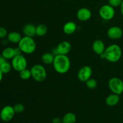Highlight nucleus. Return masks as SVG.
<instances>
[{"mask_svg": "<svg viewBox=\"0 0 123 123\" xmlns=\"http://www.w3.org/2000/svg\"><path fill=\"white\" fill-rule=\"evenodd\" d=\"M54 68L59 74H65L70 68V60L69 58L65 55H55L52 63Z\"/></svg>", "mask_w": 123, "mask_h": 123, "instance_id": "nucleus-1", "label": "nucleus"}, {"mask_svg": "<svg viewBox=\"0 0 123 123\" xmlns=\"http://www.w3.org/2000/svg\"><path fill=\"white\" fill-rule=\"evenodd\" d=\"M104 54L106 60L110 62H117L122 56V49L118 44H111L106 48Z\"/></svg>", "mask_w": 123, "mask_h": 123, "instance_id": "nucleus-2", "label": "nucleus"}, {"mask_svg": "<svg viewBox=\"0 0 123 123\" xmlns=\"http://www.w3.org/2000/svg\"><path fill=\"white\" fill-rule=\"evenodd\" d=\"M18 47L24 54H31L36 50V43L32 37L25 36L18 43Z\"/></svg>", "mask_w": 123, "mask_h": 123, "instance_id": "nucleus-3", "label": "nucleus"}, {"mask_svg": "<svg viewBox=\"0 0 123 123\" xmlns=\"http://www.w3.org/2000/svg\"><path fill=\"white\" fill-rule=\"evenodd\" d=\"M32 78L38 82H43L47 78V72L45 68L41 64H36L31 67Z\"/></svg>", "mask_w": 123, "mask_h": 123, "instance_id": "nucleus-4", "label": "nucleus"}, {"mask_svg": "<svg viewBox=\"0 0 123 123\" xmlns=\"http://www.w3.org/2000/svg\"><path fill=\"white\" fill-rule=\"evenodd\" d=\"M108 86L112 93L121 95L123 92V81L117 77H113L109 79Z\"/></svg>", "mask_w": 123, "mask_h": 123, "instance_id": "nucleus-5", "label": "nucleus"}, {"mask_svg": "<svg viewBox=\"0 0 123 123\" xmlns=\"http://www.w3.org/2000/svg\"><path fill=\"white\" fill-rule=\"evenodd\" d=\"M12 68L18 72L23 70L27 67V60L22 55H16L12 60Z\"/></svg>", "mask_w": 123, "mask_h": 123, "instance_id": "nucleus-6", "label": "nucleus"}, {"mask_svg": "<svg viewBox=\"0 0 123 123\" xmlns=\"http://www.w3.org/2000/svg\"><path fill=\"white\" fill-rule=\"evenodd\" d=\"M98 13L103 20H109L112 19L115 16V11L114 7L109 4H105L100 7Z\"/></svg>", "mask_w": 123, "mask_h": 123, "instance_id": "nucleus-7", "label": "nucleus"}, {"mask_svg": "<svg viewBox=\"0 0 123 123\" xmlns=\"http://www.w3.org/2000/svg\"><path fill=\"white\" fill-rule=\"evenodd\" d=\"M15 111L13 106L7 105L3 107L0 112V118L4 122H8L14 117Z\"/></svg>", "mask_w": 123, "mask_h": 123, "instance_id": "nucleus-8", "label": "nucleus"}, {"mask_svg": "<svg viewBox=\"0 0 123 123\" xmlns=\"http://www.w3.org/2000/svg\"><path fill=\"white\" fill-rule=\"evenodd\" d=\"M92 68L89 66H84L79 69L78 73V78L80 81L85 82L92 76Z\"/></svg>", "mask_w": 123, "mask_h": 123, "instance_id": "nucleus-9", "label": "nucleus"}, {"mask_svg": "<svg viewBox=\"0 0 123 123\" xmlns=\"http://www.w3.org/2000/svg\"><path fill=\"white\" fill-rule=\"evenodd\" d=\"M123 30L117 26H113L109 28L107 32L108 37L112 40H118L122 37Z\"/></svg>", "mask_w": 123, "mask_h": 123, "instance_id": "nucleus-10", "label": "nucleus"}, {"mask_svg": "<svg viewBox=\"0 0 123 123\" xmlns=\"http://www.w3.org/2000/svg\"><path fill=\"white\" fill-rule=\"evenodd\" d=\"M56 52L60 55H67L72 50V45L68 41H62L58 44L56 48Z\"/></svg>", "mask_w": 123, "mask_h": 123, "instance_id": "nucleus-11", "label": "nucleus"}, {"mask_svg": "<svg viewBox=\"0 0 123 123\" xmlns=\"http://www.w3.org/2000/svg\"><path fill=\"white\" fill-rule=\"evenodd\" d=\"M76 16L79 20L85 22L91 19L92 13L89 8L82 7L78 10L76 13Z\"/></svg>", "mask_w": 123, "mask_h": 123, "instance_id": "nucleus-12", "label": "nucleus"}, {"mask_svg": "<svg viewBox=\"0 0 123 123\" xmlns=\"http://www.w3.org/2000/svg\"><path fill=\"white\" fill-rule=\"evenodd\" d=\"M92 50L97 55H101L105 52L106 49L105 44L103 41L100 40H96L92 43Z\"/></svg>", "mask_w": 123, "mask_h": 123, "instance_id": "nucleus-13", "label": "nucleus"}, {"mask_svg": "<svg viewBox=\"0 0 123 123\" xmlns=\"http://www.w3.org/2000/svg\"><path fill=\"white\" fill-rule=\"evenodd\" d=\"M120 100V95L112 93L111 94H109L106 97L105 100V102L107 105L109 106L112 107L116 106L119 103Z\"/></svg>", "mask_w": 123, "mask_h": 123, "instance_id": "nucleus-14", "label": "nucleus"}, {"mask_svg": "<svg viewBox=\"0 0 123 123\" xmlns=\"http://www.w3.org/2000/svg\"><path fill=\"white\" fill-rule=\"evenodd\" d=\"M77 30V25L75 22L69 21L66 22L63 26V31L66 34H73Z\"/></svg>", "mask_w": 123, "mask_h": 123, "instance_id": "nucleus-15", "label": "nucleus"}, {"mask_svg": "<svg viewBox=\"0 0 123 123\" xmlns=\"http://www.w3.org/2000/svg\"><path fill=\"white\" fill-rule=\"evenodd\" d=\"M23 32L25 36L33 37L36 36V26L33 24H26L23 28Z\"/></svg>", "mask_w": 123, "mask_h": 123, "instance_id": "nucleus-16", "label": "nucleus"}, {"mask_svg": "<svg viewBox=\"0 0 123 123\" xmlns=\"http://www.w3.org/2000/svg\"><path fill=\"white\" fill-rule=\"evenodd\" d=\"M22 38V36L20 33L16 31H12L7 35V40L12 43H19Z\"/></svg>", "mask_w": 123, "mask_h": 123, "instance_id": "nucleus-17", "label": "nucleus"}, {"mask_svg": "<svg viewBox=\"0 0 123 123\" xmlns=\"http://www.w3.org/2000/svg\"><path fill=\"white\" fill-rule=\"evenodd\" d=\"M2 55L7 60L13 59L16 56L15 50L14 48H6L2 50Z\"/></svg>", "mask_w": 123, "mask_h": 123, "instance_id": "nucleus-18", "label": "nucleus"}, {"mask_svg": "<svg viewBox=\"0 0 123 123\" xmlns=\"http://www.w3.org/2000/svg\"><path fill=\"white\" fill-rule=\"evenodd\" d=\"M76 119V116L74 113L68 112L64 115L62 121V123H75Z\"/></svg>", "mask_w": 123, "mask_h": 123, "instance_id": "nucleus-19", "label": "nucleus"}, {"mask_svg": "<svg viewBox=\"0 0 123 123\" xmlns=\"http://www.w3.org/2000/svg\"><path fill=\"white\" fill-rule=\"evenodd\" d=\"M55 58V55L52 53L46 52L43 54L42 56V60L43 62L45 64H51L53 63Z\"/></svg>", "mask_w": 123, "mask_h": 123, "instance_id": "nucleus-20", "label": "nucleus"}, {"mask_svg": "<svg viewBox=\"0 0 123 123\" xmlns=\"http://www.w3.org/2000/svg\"><path fill=\"white\" fill-rule=\"evenodd\" d=\"M48 32V27L44 24H39L36 26V36L43 37Z\"/></svg>", "mask_w": 123, "mask_h": 123, "instance_id": "nucleus-21", "label": "nucleus"}, {"mask_svg": "<svg viewBox=\"0 0 123 123\" xmlns=\"http://www.w3.org/2000/svg\"><path fill=\"white\" fill-rule=\"evenodd\" d=\"M19 76H20V78L23 80H28L30 79L32 77L31 70H29L26 68H25L19 72Z\"/></svg>", "mask_w": 123, "mask_h": 123, "instance_id": "nucleus-22", "label": "nucleus"}, {"mask_svg": "<svg viewBox=\"0 0 123 123\" xmlns=\"http://www.w3.org/2000/svg\"><path fill=\"white\" fill-rule=\"evenodd\" d=\"M12 68V64H10L8 62H7V61L4 62L3 64H2L0 66V69L2 71L3 74H6V73H9L11 71Z\"/></svg>", "mask_w": 123, "mask_h": 123, "instance_id": "nucleus-23", "label": "nucleus"}, {"mask_svg": "<svg viewBox=\"0 0 123 123\" xmlns=\"http://www.w3.org/2000/svg\"><path fill=\"white\" fill-rule=\"evenodd\" d=\"M86 85L88 88L90 89H94L97 87V80L93 78H90L88 80L85 82Z\"/></svg>", "mask_w": 123, "mask_h": 123, "instance_id": "nucleus-24", "label": "nucleus"}, {"mask_svg": "<svg viewBox=\"0 0 123 123\" xmlns=\"http://www.w3.org/2000/svg\"><path fill=\"white\" fill-rule=\"evenodd\" d=\"M13 108H14L15 113H16V114L22 113L25 110V107H24V105L22 104V103H17L13 106Z\"/></svg>", "mask_w": 123, "mask_h": 123, "instance_id": "nucleus-25", "label": "nucleus"}, {"mask_svg": "<svg viewBox=\"0 0 123 123\" xmlns=\"http://www.w3.org/2000/svg\"><path fill=\"white\" fill-rule=\"evenodd\" d=\"M123 0H108V4L113 7H120Z\"/></svg>", "mask_w": 123, "mask_h": 123, "instance_id": "nucleus-26", "label": "nucleus"}, {"mask_svg": "<svg viewBox=\"0 0 123 123\" xmlns=\"http://www.w3.org/2000/svg\"><path fill=\"white\" fill-rule=\"evenodd\" d=\"M8 33H7V31L5 28L4 27H0V38H4L7 36Z\"/></svg>", "mask_w": 123, "mask_h": 123, "instance_id": "nucleus-27", "label": "nucleus"}, {"mask_svg": "<svg viewBox=\"0 0 123 123\" xmlns=\"http://www.w3.org/2000/svg\"><path fill=\"white\" fill-rule=\"evenodd\" d=\"M52 123H62V119L59 117H55L52 120Z\"/></svg>", "mask_w": 123, "mask_h": 123, "instance_id": "nucleus-28", "label": "nucleus"}, {"mask_svg": "<svg viewBox=\"0 0 123 123\" xmlns=\"http://www.w3.org/2000/svg\"><path fill=\"white\" fill-rule=\"evenodd\" d=\"M6 61H7V59L5 58L2 55L0 56V66H1L2 64H3L4 62H6Z\"/></svg>", "mask_w": 123, "mask_h": 123, "instance_id": "nucleus-29", "label": "nucleus"}, {"mask_svg": "<svg viewBox=\"0 0 123 123\" xmlns=\"http://www.w3.org/2000/svg\"><path fill=\"white\" fill-rule=\"evenodd\" d=\"M120 12H121V14H122V16H123V1L122 3H121V6H120Z\"/></svg>", "mask_w": 123, "mask_h": 123, "instance_id": "nucleus-30", "label": "nucleus"}, {"mask_svg": "<svg viewBox=\"0 0 123 123\" xmlns=\"http://www.w3.org/2000/svg\"><path fill=\"white\" fill-rule=\"evenodd\" d=\"M2 78H3V73H2V71L0 69V82H1V80H2Z\"/></svg>", "mask_w": 123, "mask_h": 123, "instance_id": "nucleus-31", "label": "nucleus"}]
</instances>
